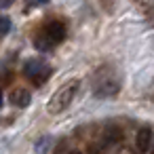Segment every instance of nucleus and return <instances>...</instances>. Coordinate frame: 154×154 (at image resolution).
<instances>
[{
    "instance_id": "nucleus-1",
    "label": "nucleus",
    "mask_w": 154,
    "mask_h": 154,
    "mask_svg": "<svg viewBox=\"0 0 154 154\" xmlns=\"http://www.w3.org/2000/svg\"><path fill=\"white\" fill-rule=\"evenodd\" d=\"M120 91V78L114 72V68L103 66L101 70H97L95 80H93V93L99 99H110L114 95H118Z\"/></svg>"
},
{
    "instance_id": "nucleus-2",
    "label": "nucleus",
    "mask_w": 154,
    "mask_h": 154,
    "mask_svg": "<svg viewBox=\"0 0 154 154\" xmlns=\"http://www.w3.org/2000/svg\"><path fill=\"white\" fill-rule=\"evenodd\" d=\"M78 89H80V82H78V80H70V82L61 85V87L53 93V97L49 99V103H47L49 114H61L66 108H70V103L74 101Z\"/></svg>"
},
{
    "instance_id": "nucleus-3",
    "label": "nucleus",
    "mask_w": 154,
    "mask_h": 154,
    "mask_svg": "<svg viewBox=\"0 0 154 154\" xmlns=\"http://www.w3.org/2000/svg\"><path fill=\"white\" fill-rule=\"evenodd\" d=\"M23 74L34 87H42L47 82V78L51 76V68L47 63L38 61V59H30V61L23 63Z\"/></svg>"
},
{
    "instance_id": "nucleus-4",
    "label": "nucleus",
    "mask_w": 154,
    "mask_h": 154,
    "mask_svg": "<svg viewBox=\"0 0 154 154\" xmlns=\"http://www.w3.org/2000/svg\"><path fill=\"white\" fill-rule=\"evenodd\" d=\"M152 139H154V133L150 127H141L135 135V148H137V154H146L148 150H152Z\"/></svg>"
},
{
    "instance_id": "nucleus-5",
    "label": "nucleus",
    "mask_w": 154,
    "mask_h": 154,
    "mask_svg": "<svg viewBox=\"0 0 154 154\" xmlns=\"http://www.w3.org/2000/svg\"><path fill=\"white\" fill-rule=\"evenodd\" d=\"M9 101L13 106H17V108H28L30 101H32V93L28 89H21V87L19 89H13L11 95H9Z\"/></svg>"
},
{
    "instance_id": "nucleus-6",
    "label": "nucleus",
    "mask_w": 154,
    "mask_h": 154,
    "mask_svg": "<svg viewBox=\"0 0 154 154\" xmlns=\"http://www.w3.org/2000/svg\"><path fill=\"white\" fill-rule=\"evenodd\" d=\"M45 34L49 36V40H51L53 45H55V42H61V40L66 38V23H61V21H51V23L47 26Z\"/></svg>"
},
{
    "instance_id": "nucleus-7",
    "label": "nucleus",
    "mask_w": 154,
    "mask_h": 154,
    "mask_svg": "<svg viewBox=\"0 0 154 154\" xmlns=\"http://www.w3.org/2000/svg\"><path fill=\"white\" fill-rule=\"evenodd\" d=\"M122 137H125V133H122V129H120L118 125H108V127L103 129V139H106V143H110V146L120 143Z\"/></svg>"
},
{
    "instance_id": "nucleus-8",
    "label": "nucleus",
    "mask_w": 154,
    "mask_h": 154,
    "mask_svg": "<svg viewBox=\"0 0 154 154\" xmlns=\"http://www.w3.org/2000/svg\"><path fill=\"white\" fill-rule=\"evenodd\" d=\"M34 42H36V47H38L40 51H51V45H53V42L49 40V36H47V34H45V36H38Z\"/></svg>"
},
{
    "instance_id": "nucleus-9",
    "label": "nucleus",
    "mask_w": 154,
    "mask_h": 154,
    "mask_svg": "<svg viewBox=\"0 0 154 154\" xmlns=\"http://www.w3.org/2000/svg\"><path fill=\"white\" fill-rule=\"evenodd\" d=\"M0 26H2V30H0V32H2V36H7V34L11 32V19H9L7 15L0 17Z\"/></svg>"
},
{
    "instance_id": "nucleus-10",
    "label": "nucleus",
    "mask_w": 154,
    "mask_h": 154,
    "mask_svg": "<svg viewBox=\"0 0 154 154\" xmlns=\"http://www.w3.org/2000/svg\"><path fill=\"white\" fill-rule=\"evenodd\" d=\"M99 5H101L108 13H112V11L116 9V0H99Z\"/></svg>"
},
{
    "instance_id": "nucleus-11",
    "label": "nucleus",
    "mask_w": 154,
    "mask_h": 154,
    "mask_svg": "<svg viewBox=\"0 0 154 154\" xmlns=\"http://www.w3.org/2000/svg\"><path fill=\"white\" fill-rule=\"evenodd\" d=\"M11 78H13V74H11L9 70H5V72H2V87H9V85H11Z\"/></svg>"
},
{
    "instance_id": "nucleus-12",
    "label": "nucleus",
    "mask_w": 154,
    "mask_h": 154,
    "mask_svg": "<svg viewBox=\"0 0 154 154\" xmlns=\"http://www.w3.org/2000/svg\"><path fill=\"white\" fill-rule=\"evenodd\" d=\"M146 19H148V21L154 26V7H150V9L146 11Z\"/></svg>"
},
{
    "instance_id": "nucleus-13",
    "label": "nucleus",
    "mask_w": 154,
    "mask_h": 154,
    "mask_svg": "<svg viewBox=\"0 0 154 154\" xmlns=\"http://www.w3.org/2000/svg\"><path fill=\"white\" fill-rule=\"evenodd\" d=\"M11 2H13V0H2V7H5V9H7V7H9V5H11Z\"/></svg>"
},
{
    "instance_id": "nucleus-14",
    "label": "nucleus",
    "mask_w": 154,
    "mask_h": 154,
    "mask_svg": "<svg viewBox=\"0 0 154 154\" xmlns=\"http://www.w3.org/2000/svg\"><path fill=\"white\" fill-rule=\"evenodd\" d=\"M70 154H82V152H80V150H72Z\"/></svg>"
},
{
    "instance_id": "nucleus-15",
    "label": "nucleus",
    "mask_w": 154,
    "mask_h": 154,
    "mask_svg": "<svg viewBox=\"0 0 154 154\" xmlns=\"http://www.w3.org/2000/svg\"><path fill=\"white\" fill-rule=\"evenodd\" d=\"M150 152H152V154H154V146H152V150H150Z\"/></svg>"
},
{
    "instance_id": "nucleus-16",
    "label": "nucleus",
    "mask_w": 154,
    "mask_h": 154,
    "mask_svg": "<svg viewBox=\"0 0 154 154\" xmlns=\"http://www.w3.org/2000/svg\"><path fill=\"white\" fill-rule=\"evenodd\" d=\"M38 2H47V0H38Z\"/></svg>"
}]
</instances>
